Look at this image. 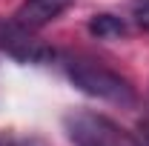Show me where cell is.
Instances as JSON below:
<instances>
[{
    "mask_svg": "<svg viewBox=\"0 0 149 146\" xmlns=\"http://www.w3.org/2000/svg\"><path fill=\"white\" fill-rule=\"evenodd\" d=\"M66 74L74 86L86 95H92L97 100H106L115 106H135L138 103V92L120 72H115L109 66L89 60V57H69L66 60Z\"/></svg>",
    "mask_w": 149,
    "mask_h": 146,
    "instance_id": "6da1fadb",
    "label": "cell"
},
{
    "mask_svg": "<svg viewBox=\"0 0 149 146\" xmlns=\"http://www.w3.org/2000/svg\"><path fill=\"white\" fill-rule=\"evenodd\" d=\"M63 129L74 146H146L138 135L100 112L77 109L63 117Z\"/></svg>",
    "mask_w": 149,
    "mask_h": 146,
    "instance_id": "7a4b0ae2",
    "label": "cell"
},
{
    "mask_svg": "<svg viewBox=\"0 0 149 146\" xmlns=\"http://www.w3.org/2000/svg\"><path fill=\"white\" fill-rule=\"evenodd\" d=\"M0 52L20 63H49L55 57V49H49L37 32L20 26L15 17H0Z\"/></svg>",
    "mask_w": 149,
    "mask_h": 146,
    "instance_id": "3957f363",
    "label": "cell"
},
{
    "mask_svg": "<svg viewBox=\"0 0 149 146\" xmlns=\"http://www.w3.org/2000/svg\"><path fill=\"white\" fill-rule=\"evenodd\" d=\"M72 3L74 0H23L15 12V20L32 32H40L43 26H49L52 20L60 17Z\"/></svg>",
    "mask_w": 149,
    "mask_h": 146,
    "instance_id": "277c9868",
    "label": "cell"
},
{
    "mask_svg": "<svg viewBox=\"0 0 149 146\" xmlns=\"http://www.w3.org/2000/svg\"><path fill=\"white\" fill-rule=\"evenodd\" d=\"M126 23L115 15H95L89 20V35H95L97 40H118V37H126Z\"/></svg>",
    "mask_w": 149,
    "mask_h": 146,
    "instance_id": "5b68a950",
    "label": "cell"
},
{
    "mask_svg": "<svg viewBox=\"0 0 149 146\" xmlns=\"http://www.w3.org/2000/svg\"><path fill=\"white\" fill-rule=\"evenodd\" d=\"M0 146H43V140H37L32 135H15V132L0 129Z\"/></svg>",
    "mask_w": 149,
    "mask_h": 146,
    "instance_id": "8992f818",
    "label": "cell"
},
{
    "mask_svg": "<svg viewBox=\"0 0 149 146\" xmlns=\"http://www.w3.org/2000/svg\"><path fill=\"white\" fill-rule=\"evenodd\" d=\"M132 15H135V20H138V26H141L143 32H149V0H138Z\"/></svg>",
    "mask_w": 149,
    "mask_h": 146,
    "instance_id": "52a82bcc",
    "label": "cell"
},
{
    "mask_svg": "<svg viewBox=\"0 0 149 146\" xmlns=\"http://www.w3.org/2000/svg\"><path fill=\"white\" fill-rule=\"evenodd\" d=\"M146 129H149V97H146Z\"/></svg>",
    "mask_w": 149,
    "mask_h": 146,
    "instance_id": "ba28073f",
    "label": "cell"
}]
</instances>
